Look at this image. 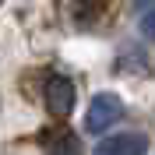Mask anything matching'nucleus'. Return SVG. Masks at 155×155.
<instances>
[{
	"instance_id": "nucleus-1",
	"label": "nucleus",
	"mask_w": 155,
	"mask_h": 155,
	"mask_svg": "<svg viewBox=\"0 0 155 155\" xmlns=\"http://www.w3.org/2000/svg\"><path fill=\"white\" fill-rule=\"evenodd\" d=\"M120 116H124V102H120V95L102 92V95L92 99V106H88V113H85V130L102 134V130H109L113 124H120Z\"/></svg>"
},
{
	"instance_id": "nucleus-2",
	"label": "nucleus",
	"mask_w": 155,
	"mask_h": 155,
	"mask_svg": "<svg viewBox=\"0 0 155 155\" xmlns=\"http://www.w3.org/2000/svg\"><path fill=\"white\" fill-rule=\"evenodd\" d=\"M74 102H78L74 81L64 78V74H53V78L46 81V109H49L53 116H67L71 109H74Z\"/></svg>"
},
{
	"instance_id": "nucleus-3",
	"label": "nucleus",
	"mask_w": 155,
	"mask_h": 155,
	"mask_svg": "<svg viewBox=\"0 0 155 155\" xmlns=\"http://www.w3.org/2000/svg\"><path fill=\"white\" fill-rule=\"evenodd\" d=\"M145 152H148V137L137 134V130H127V134L102 137L92 155H145Z\"/></svg>"
},
{
	"instance_id": "nucleus-4",
	"label": "nucleus",
	"mask_w": 155,
	"mask_h": 155,
	"mask_svg": "<svg viewBox=\"0 0 155 155\" xmlns=\"http://www.w3.org/2000/svg\"><path fill=\"white\" fill-rule=\"evenodd\" d=\"M46 152L49 155H85L81 152V137L74 130H57L46 137Z\"/></svg>"
},
{
	"instance_id": "nucleus-5",
	"label": "nucleus",
	"mask_w": 155,
	"mask_h": 155,
	"mask_svg": "<svg viewBox=\"0 0 155 155\" xmlns=\"http://www.w3.org/2000/svg\"><path fill=\"white\" fill-rule=\"evenodd\" d=\"M141 32H145L148 39H155V11H148L145 21H141Z\"/></svg>"
}]
</instances>
